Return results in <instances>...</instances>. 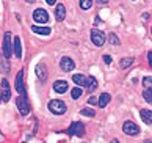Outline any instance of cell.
Wrapping results in <instances>:
<instances>
[{
    "mask_svg": "<svg viewBox=\"0 0 152 143\" xmlns=\"http://www.w3.org/2000/svg\"><path fill=\"white\" fill-rule=\"evenodd\" d=\"M16 104H18V108H19V112L22 115H28L30 113V104H28V101H27L25 94H20L18 98V101H16Z\"/></svg>",
    "mask_w": 152,
    "mask_h": 143,
    "instance_id": "6",
    "label": "cell"
},
{
    "mask_svg": "<svg viewBox=\"0 0 152 143\" xmlns=\"http://www.w3.org/2000/svg\"><path fill=\"white\" fill-rule=\"evenodd\" d=\"M13 52L18 58H22V44H20V38L18 36L13 39Z\"/></svg>",
    "mask_w": 152,
    "mask_h": 143,
    "instance_id": "11",
    "label": "cell"
},
{
    "mask_svg": "<svg viewBox=\"0 0 152 143\" xmlns=\"http://www.w3.org/2000/svg\"><path fill=\"white\" fill-rule=\"evenodd\" d=\"M0 98L3 102H10L11 99V87L7 79H2V82H0Z\"/></svg>",
    "mask_w": 152,
    "mask_h": 143,
    "instance_id": "3",
    "label": "cell"
},
{
    "mask_svg": "<svg viewBox=\"0 0 152 143\" xmlns=\"http://www.w3.org/2000/svg\"><path fill=\"white\" fill-rule=\"evenodd\" d=\"M151 83H152V77H151V76L144 77V80H143V85H144V88H151Z\"/></svg>",
    "mask_w": 152,
    "mask_h": 143,
    "instance_id": "26",
    "label": "cell"
},
{
    "mask_svg": "<svg viewBox=\"0 0 152 143\" xmlns=\"http://www.w3.org/2000/svg\"><path fill=\"white\" fill-rule=\"evenodd\" d=\"M104 61L107 63V65H110V63L113 61V60H111V57H110V55H104Z\"/></svg>",
    "mask_w": 152,
    "mask_h": 143,
    "instance_id": "28",
    "label": "cell"
},
{
    "mask_svg": "<svg viewBox=\"0 0 152 143\" xmlns=\"http://www.w3.org/2000/svg\"><path fill=\"white\" fill-rule=\"evenodd\" d=\"M93 7V0H80V8L82 10H89Z\"/></svg>",
    "mask_w": 152,
    "mask_h": 143,
    "instance_id": "21",
    "label": "cell"
},
{
    "mask_svg": "<svg viewBox=\"0 0 152 143\" xmlns=\"http://www.w3.org/2000/svg\"><path fill=\"white\" fill-rule=\"evenodd\" d=\"M97 2H99V3H107L108 0H97Z\"/></svg>",
    "mask_w": 152,
    "mask_h": 143,
    "instance_id": "32",
    "label": "cell"
},
{
    "mask_svg": "<svg viewBox=\"0 0 152 143\" xmlns=\"http://www.w3.org/2000/svg\"><path fill=\"white\" fill-rule=\"evenodd\" d=\"M25 2H28V3H33V2H35V0H25Z\"/></svg>",
    "mask_w": 152,
    "mask_h": 143,
    "instance_id": "33",
    "label": "cell"
},
{
    "mask_svg": "<svg viewBox=\"0 0 152 143\" xmlns=\"http://www.w3.org/2000/svg\"><path fill=\"white\" fill-rule=\"evenodd\" d=\"M0 101H2V98H0Z\"/></svg>",
    "mask_w": 152,
    "mask_h": 143,
    "instance_id": "36",
    "label": "cell"
},
{
    "mask_svg": "<svg viewBox=\"0 0 152 143\" xmlns=\"http://www.w3.org/2000/svg\"><path fill=\"white\" fill-rule=\"evenodd\" d=\"M151 57H152V52H149V54H148V61H149V65L152 63V58H151Z\"/></svg>",
    "mask_w": 152,
    "mask_h": 143,
    "instance_id": "30",
    "label": "cell"
},
{
    "mask_svg": "<svg viewBox=\"0 0 152 143\" xmlns=\"http://www.w3.org/2000/svg\"><path fill=\"white\" fill-rule=\"evenodd\" d=\"M55 18H57V21H64L66 18V8H64V5H57V8H55Z\"/></svg>",
    "mask_w": 152,
    "mask_h": 143,
    "instance_id": "14",
    "label": "cell"
},
{
    "mask_svg": "<svg viewBox=\"0 0 152 143\" xmlns=\"http://www.w3.org/2000/svg\"><path fill=\"white\" fill-rule=\"evenodd\" d=\"M0 66H2V71L3 72H8L10 71V63H5V57L0 58Z\"/></svg>",
    "mask_w": 152,
    "mask_h": 143,
    "instance_id": "25",
    "label": "cell"
},
{
    "mask_svg": "<svg viewBox=\"0 0 152 143\" xmlns=\"http://www.w3.org/2000/svg\"><path fill=\"white\" fill-rule=\"evenodd\" d=\"M80 113H82L83 116H94L96 115V112L93 110V108H82Z\"/></svg>",
    "mask_w": 152,
    "mask_h": 143,
    "instance_id": "22",
    "label": "cell"
},
{
    "mask_svg": "<svg viewBox=\"0 0 152 143\" xmlns=\"http://www.w3.org/2000/svg\"><path fill=\"white\" fill-rule=\"evenodd\" d=\"M69 135H77V137H83L85 135V124L80 121H75L69 126V129L66 130Z\"/></svg>",
    "mask_w": 152,
    "mask_h": 143,
    "instance_id": "4",
    "label": "cell"
},
{
    "mask_svg": "<svg viewBox=\"0 0 152 143\" xmlns=\"http://www.w3.org/2000/svg\"><path fill=\"white\" fill-rule=\"evenodd\" d=\"M33 21H35L36 24H47L49 22V13L42 8H38V10H35V13H33Z\"/></svg>",
    "mask_w": 152,
    "mask_h": 143,
    "instance_id": "5",
    "label": "cell"
},
{
    "mask_svg": "<svg viewBox=\"0 0 152 143\" xmlns=\"http://www.w3.org/2000/svg\"><path fill=\"white\" fill-rule=\"evenodd\" d=\"M108 102H110V94H108V93H102V94H100V98H99V101H97L99 107H105Z\"/></svg>",
    "mask_w": 152,
    "mask_h": 143,
    "instance_id": "18",
    "label": "cell"
},
{
    "mask_svg": "<svg viewBox=\"0 0 152 143\" xmlns=\"http://www.w3.org/2000/svg\"><path fill=\"white\" fill-rule=\"evenodd\" d=\"M132 63H133V58H132V57H127V58H122L119 61V66L122 68V69H126V68H129Z\"/></svg>",
    "mask_w": 152,
    "mask_h": 143,
    "instance_id": "20",
    "label": "cell"
},
{
    "mask_svg": "<svg viewBox=\"0 0 152 143\" xmlns=\"http://www.w3.org/2000/svg\"><path fill=\"white\" fill-rule=\"evenodd\" d=\"M122 128H124V132H126L127 135H138V134H140L138 126L135 124L133 121H126Z\"/></svg>",
    "mask_w": 152,
    "mask_h": 143,
    "instance_id": "8",
    "label": "cell"
},
{
    "mask_svg": "<svg viewBox=\"0 0 152 143\" xmlns=\"http://www.w3.org/2000/svg\"><path fill=\"white\" fill-rule=\"evenodd\" d=\"M49 110L55 113V115H64L66 110H67V107L63 101H60V99H53V101H50L49 102Z\"/></svg>",
    "mask_w": 152,
    "mask_h": 143,
    "instance_id": "1",
    "label": "cell"
},
{
    "mask_svg": "<svg viewBox=\"0 0 152 143\" xmlns=\"http://www.w3.org/2000/svg\"><path fill=\"white\" fill-rule=\"evenodd\" d=\"M110 41H111V44H115V46L119 44V39H118V36H116V35H113V33L110 35Z\"/></svg>",
    "mask_w": 152,
    "mask_h": 143,
    "instance_id": "27",
    "label": "cell"
},
{
    "mask_svg": "<svg viewBox=\"0 0 152 143\" xmlns=\"http://www.w3.org/2000/svg\"><path fill=\"white\" fill-rule=\"evenodd\" d=\"M53 90L57 91L58 94H63L67 91V82L66 80H57L53 83Z\"/></svg>",
    "mask_w": 152,
    "mask_h": 143,
    "instance_id": "12",
    "label": "cell"
},
{
    "mask_svg": "<svg viewBox=\"0 0 152 143\" xmlns=\"http://www.w3.org/2000/svg\"><path fill=\"white\" fill-rule=\"evenodd\" d=\"M72 82H75L78 87H86V77L83 74H74L72 76Z\"/></svg>",
    "mask_w": 152,
    "mask_h": 143,
    "instance_id": "15",
    "label": "cell"
},
{
    "mask_svg": "<svg viewBox=\"0 0 152 143\" xmlns=\"http://www.w3.org/2000/svg\"><path fill=\"white\" fill-rule=\"evenodd\" d=\"M144 143H151V140H146V142H144Z\"/></svg>",
    "mask_w": 152,
    "mask_h": 143,
    "instance_id": "35",
    "label": "cell"
},
{
    "mask_svg": "<svg viewBox=\"0 0 152 143\" xmlns=\"http://www.w3.org/2000/svg\"><path fill=\"white\" fill-rule=\"evenodd\" d=\"M89 104H97V99H96V98H89Z\"/></svg>",
    "mask_w": 152,
    "mask_h": 143,
    "instance_id": "29",
    "label": "cell"
},
{
    "mask_svg": "<svg viewBox=\"0 0 152 143\" xmlns=\"http://www.w3.org/2000/svg\"><path fill=\"white\" fill-rule=\"evenodd\" d=\"M35 71H36V76L39 80H46L47 79V69H46V66L42 65V63H39V65L35 68Z\"/></svg>",
    "mask_w": 152,
    "mask_h": 143,
    "instance_id": "13",
    "label": "cell"
},
{
    "mask_svg": "<svg viewBox=\"0 0 152 143\" xmlns=\"http://www.w3.org/2000/svg\"><path fill=\"white\" fill-rule=\"evenodd\" d=\"M151 94H152V91H151V88H146V90H144V93H143V98H144L146 101H148L149 104H151V102H152V96H151Z\"/></svg>",
    "mask_w": 152,
    "mask_h": 143,
    "instance_id": "24",
    "label": "cell"
},
{
    "mask_svg": "<svg viewBox=\"0 0 152 143\" xmlns=\"http://www.w3.org/2000/svg\"><path fill=\"white\" fill-rule=\"evenodd\" d=\"M96 87H97V82H96L94 77H86V88L89 91H93Z\"/></svg>",
    "mask_w": 152,
    "mask_h": 143,
    "instance_id": "19",
    "label": "cell"
},
{
    "mask_svg": "<svg viewBox=\"0 0 152 143\" xmlns=\"http://www.w3.org/2000/svg\"><path fill=\"white\" fill-rule=\"evenodd\" d=\"M11 55H13V39H11V33L7 32L3 36V57L10 60Z\"/></svg>",
    "mask_w": 152,
    "mask_h": 143,
    "instance_id": "2",
    "label": "cell"
},
{
    "mask_svg": "<svg viewBox=\"0 0 152 143\" xmlns=\"http://www.w3.org/2000/svg\"><path fill=\"white\" fill-rule=\"evenodd\" d=\"M60 65H61V69L66 71V72H69V71H72V69L75 68L74 60L69 58V57H63V58H61V61H60Z\"/></svg>",
    "mask_w": 152,
    "mask_h": 143,
    "instance_id": "9",
    "label": "cell"
},
{
    "mask_svg": "<svg viewBox=\"0 0 152 143\" xmlns=\"http://www.w3.org/2000/svg\"><path fill=\"white\" fill-rule=\"evenodd\" d=\"M31 30L36 33V35H50V28L49 27H41V25H33Z\"/></svg>",
    "mask_w": 152,
    "mask_h": 143,
    "instance_id": "16",
    "label": "cell"
},
{
    "mask_svg": "<svg viewBox=\"0 0 152 143\" xmlns=\"http://www.w3.org/2000/svg\"><path fill=\"white\" fill-rule=\"evenodd\" d=\"M91 41L94 46H97V47H102L104 43H105V35H104V32H100V30H94L91 32Z\"/></svg>",
    "mask_w": 152,
    "mask_h": 143,
    "instance_id": "7",
    "label": "cell"
},
{
    "mask_svg": "<svg viewBox=\"0 0 152 143\" xmlns=\"http://www.w3.org/2000/svg\"><path fill=\"white\" fill-rule=\"evenodd\" d=\"M111 143H119V142H118V140L115 139V140H111Z\"/></svg>",
    "mask_w": 152,
    "mask_h": 143,
    "instance_id": "34",
    "label": "cell"
},
{
    "mask_svg": "<svg viewBox=\"0 0 152 143\" xmlns=\"http://www.w3.org/2000/svg\"><path fill=\"white\" fill-rule=\"evenodd\" d=\"M141 119L148 124L151 126L152 124V112L149 110V108H144V110H141Z\"/></svg>",
    "mask_w": 152,
    "mask_h": 143,
    "instance_id": "17",
    "label": "cell"
},
{
    "mask_svg": "<svg viewBox=\"0 0 152 143\" xmlns=\"http://www.w3.org/2000/svg\"><path fill=\"white\" fill-rule=\"evenodd\" d=\"M82 96V88H74L71 91V98L72 99H78Z\"/></svg>",
    "mask_w": 152,
    "mask_h": 143,
    "instance_id": "23",
    "label": "cell"
},
{
    "mask_svg": "<svg viewBox=\"0 0 152 143\" xmlns=\"http://www.w3.org/2000/svg\"><path fill=\"white\" fill-rule=\"evenodd\" d=\"M47 2V5H55V2H57V0H46Z\"/></svg>",
    "mask_w": 152,
    "mask_h": 143,
    "instance_id": "31",
    "label": "cell"
},
{
    "mask_svg": "<svg viewBox=\"0 0 152 143\" xmlns=\"http://www.w3.org/2000/svg\"><path fill=\"white\" fill-rule=\"evenodd\" d=\"M16 90H18L19 94H25V90H24V71H19L18 76H16Z\"/></svg>",
    "mask_w": 152,
    "mask_h": 143,
    "instance_id": "10",
    "label": "cell"
}]
</instances>
